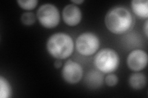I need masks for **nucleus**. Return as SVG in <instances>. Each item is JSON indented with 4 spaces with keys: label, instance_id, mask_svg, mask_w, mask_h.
Returning <instances> with one entry per match:
<instances>
[{
    "label": "nucleus",
    "instance_id": "f257e3e1",
    "mask_svg": "<svg viewBox=\"0 0 148 98\" xmlns=\"http://www.w3.org/2000/svg\"><path fill=\"white\" fill-rule=\"evenodd\" d=\"M104 22L106 28L112 33L121 34L131 28L133 17L127 9L117 6L112 8L108 12Z\"/></svg>",
    "mask_w": 148,
    "mask_h": 98
},
{
    "label": "nucleus",
    "instance_id": "f03ea898",
    "mask_svg": "<svg viewBox=\"0 0 148 98\" xmlns=\"http://www.w3.org/2000/svg\"><path fill=\"white\" fill-rule=\"evenodd\" d=\"M46 49L53 57L63 59L72 54L74 43L70 35L64 32H56L51 36L48 39Z\"/></svg>",
    "mask_w": 148,
    "mask_h": 98
},
{
    "label": "nucleus",
    "instance_id": "7ed1b4c3",
    "mask_svg": "<svg viewBox=\"0 0 148 98\" xmlns=\"http://www.w3.org/2000/svg\"><path fill=\"white\" fill-rule=\"evenodd\" d=\"M120 57L116 51L112 49H103L96 54L94 59L96 68L103 73L109 74L117 69Z\"/></svg>",
    "mask_w": 148,
    "mask_h": 98
},
{
    "label": "nucleus",
    "instance_id": "20e7f679",
    "mask_svg": "<svg viewBox=\"0 0 148 98\" xmlns=\"http://www.w3.org/2000/svg\"><path fill=\"white\" fill-rule=\"evenodd\" d=\"M78 52L83 56L92 55L99 48L100 41L98 36L91 32H83L78 36L75 42Z\"/></svg>",
    "mask_w": 148,
    "mask_h": 98
},
{
    "label": "nucleus",
    "instance_id": "39448f33",
    "mask_svg": "<svg viewBox=\"0 0 148 98\" xmlns=\"http://www.w3.org/2000/svg\"><path fill=\"white\" fill-rule=\"evenodd\" d=\"M38 20L43 26L46 28H53L60 22V14L55 5L46 3L41 5L36 13Z\"/></svg>",
    "mask_w": 148,
    "mask_h": 98
},
{
    "label": "nucleus",
    "instance_id": "423d86ee",
    "mask_svg": "<svg viewBox=\"0 0 148 98\" xmlns=\"http://www.w3.org/2000/svg\"><path fill=\"white\" fill-rule=\"evenodd\" d=\"M61 74L63 79L66 82L76 84L82 80L83 71L79 63L69 59L64 64Z\"/></svg>",
    "mask_w": 148,
    "mask_h": 98
},
{
    "label": "nucleus",
    "instance_id": "0eeeda50",
    "mask_svg": "<svg viewBox=\"0 0 148 98\" xmlns=\"http://www.w3.org/2000/svg\"><path fill=\"white\" fill-rule=\"evenodd\" d=\"M147 59V55L145 50L136 49L129 53L127 59V63L132 71L138 72L146 67Z\"/></svg>",
    "mask_w": 148,
    "mask_h": 98
},
{
    "label": "nucleus",
    "instance_id": "6e6552de",
    "mask_svg": "<svg viewBox=\"0 0 148 98\" xmlns=\"http://www.w3.org/2000/svg\"><path fill=\"white\" fill-rule=\"evenodd\" d=\"M62 18L66 24L70 26L77 25L82 20L80 9L74 4H68L62 11Z\"/></svg>",
    "mask_w": 148,
    "mask_h": 98
},
{
    "label": "nucleus",
    "instance_id": "1a4fd4ad",
    "mask_svg": "<svg viewBox=\"0 0 148 98\" xmlns=\"http://www.w3.org/2000/svg\"><path fill=\"white\" fill-rule=\"evenodd\" d=\"M131 6L133 12L137 16L141 18L148 17L147 0H133Z\"/></svg>",
    "mask_w": 148,
    "mask_h": 98
},
{
    "label": "nucleus",
    "instance_id": "9d476101",
    "mask_svg": "<svg viewBox=\"0 0 148 98\" xmlns=\"http://www.w3.org/2000/svg\"><path fill=\"white\" fill-rule=\"evenodd\" d=\"M129 85L134 90H141L147 82L146 77L143 73H134L129 78Z\"/></svg>",
    "mask_w": 148,
    "mask_h": 98
},
{
    "label": "nucleus",
    "instance_id": "9b49d317",
    "mask_svg": "<svg viewBox=\"0 0 148 98\" xmlns=\"http://www.w3.org/2000/svg\"><path fill=\"white\" fill-rule=\"evenodd\" d=\"M86 85L92 88L99 87L103 82V76L102 74L96 71H90L85 78Z\"/></svg>",
    "mask_w": 148,
    "mask_h": 98
},
{
    "label": "nucleus",
    "instance_id": "f8f14e48",
    "mask_svg": "<svg viewBox=\"0 0 148 98\" xmlns=\"http://www.w3.org/2000/svg\"><path fill=\"white\" fill-rule=\"evenodd\" d=\"M12 88L9 82L6 78L0 77V97L1 98H9L11 97Z\"/></svg>",
    "mask_w": 148,
    "mask_h": 98
},
{
    "label": "nucleus",
    "instance_id": "ddd939ff",
    "mask_svg": "<svg viewBox=\"0 0 148 98\" xmlns=\"http://www.w3.org/2000/svg\"><path fill=\"white\" fill-rule=\"evenodd\" d=\"M17 2L21 8L29 11L34 9L38 1L37 0H18Z\"/></svg>",
    "mask_w": 148,
    "mask_h": 98
},
{
    "label": "nucleus",
    "instance_id": "4468645a",
    "mask_svg": "<svg viewBox=\"0 0 148 98\" xmlns=\"http://www.w3.org/2000/svg\"><path fill=\"white\" fill-rule=\"evenodd\" d=\"M21 19L23 24L27 26H30L35 22L36 18L33 12H27L22 14Z\"/></svg>",
    "mask_w": 148,
    "mask_h": 98
},
{
    "label": "nucleus",
    "instance_id": "2eb2a0df",
    "mask_svg": "<svg viewBox=\"0 0 148 98\" xmlns=\"http://www.w3.org/2000/svg\"><path fill=\"white\" fill-rule=\"evenodd\" d=\"M119 82L117 76L114 74H110L106 77L105 83L109 87H114L117 85Z\"/></svg>",
    "mask_w": 148,
    "mask_h": 98
},
{
    "label": "nucleus",
    "instance_id": "dca6fc26",
    "mask_svg": "<svg viewBox=\"0 0 148 98\" xmlns=\"http://www.w3.org/2000/svg\"><path fill=\"white\" fill-rule=\"evenodd\" d=\"M62 63L61 62V59H57L55 61V62L54 63V66L56 69H59L61 68L62 66Z\"/></svg>",
    "mask_w": 148,
    "mask_h": 98
},
{
    "label": "nucleus",
    "instance_id": "f3484780",
    "mask_svg": "<svg viewBox=\"0 0 148 98\" xmlns=\"http://www.w3.org/2000/svg\"><path fill=\"white\" fill-rule=\"evenodd\" d=\"M147 25H148V22L147 20L145 22V26H144V30H145V34L146 36L147 37V31H148V28H147Z\"/></svg>",
    "mask_w": 148,
    "mask_h": 98
},
{
    "label": "nucleus",
    "instance_id": "a211bd4d",
    "mask_svg": "<svg viewBox=\"0 0 148 98\" xmlns=\"http://www.w3.org/2000/svg\"><path fill=\"white\" fill-rule=\"evenodd\" d=\"M72 3H73L74 4H82V3L84 2L83 0H74V1H72Z\"/></svg>",
    "mask_w": 148,
    "mask_h": 98
}]
</instances>
